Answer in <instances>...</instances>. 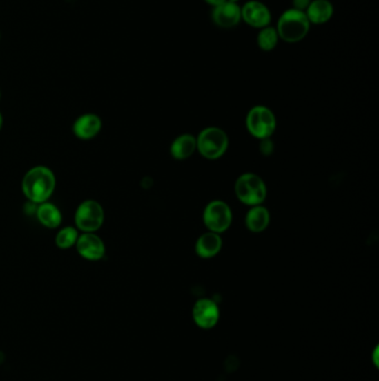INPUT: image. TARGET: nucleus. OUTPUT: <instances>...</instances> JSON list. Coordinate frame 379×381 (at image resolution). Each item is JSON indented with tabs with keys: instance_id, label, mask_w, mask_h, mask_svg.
Wrapping results in <instances>:
<instances>
[{
	"instance_id": "1",
	"label": "nucleus",
	"mask_w": 379,
	"mask_h": 381,
	"mask_svg": "<svg viewBox=\"0 0 379 381\" xmlns=\"http://www.w3.org/2000/svg\"><path fill=\"white\" fill-rule=\"evenodd\" d=\"M23 192L32 203L40 204L50 198L56 189V178L52 169L35 167L23 178Z\"/></svg>"
},
{
	"instance_id": "2",
	"label": "nucleus",
	"mask_w": 379,
	"mask_h": 381,
	"mask_svg": "<svg viewBox=\"0 0 379 381\" xmlns=\"http://www.w3.org/2000/svg\"><path fill=\"white\" fill-rule=\"evenodd\" d=\"M311 29V23L305 12L297 9H288L282 12L276 30L278 36L288 44L298 43L307 36Z\"/></svg>"
},
{
	"instance_id": "3",
	"label": "nucleus",
	"mask_w": 379,
	"mask_h": 381,
	"mask_svg": "<svg viewBox=\"0 0 379 381\" xmlns=\"http://www.w3.org/2000/svg\"><path fill=\"white\" fill-rule=\"evenodd\" d=\"M235 194L242 203L255 207L266 200L267 187L260 175L255 173H244L235 183Z\"/></svg>"
},
{
	"instance_id": "4",
	"label": "nucleus",
	"mask_w": 379,
	"mask_h": 381,
	"mask_svg": "<svg viewBox=\"0 0 379 381\" xmlns=\"http://www.w3.org/2000/svg\"><path fill=\"white\" fill-rule=\"evenodd\" d=\"M197 151L205 158L217 160L229 149V135L220 127H211L203 129L196 138Z\"/></svg>"
},
{
	"instance_id": "5",
	"label": "nucleus",
	"mask_w": 379,
	"mask_h": 381,
	"mask_svg": "<svg viewBox=\"0 0 379 381\" xmlns=\"http://www.w3.org/2000/svg\"><path fill=\"white\" fill-rule=\"evenodd\" d=\"M276 116L269 107L258 105L253 107L246 118V127L251 135L258 140L271 138L276 129Z\"/></svg>"
},
{
	"instance_id": "6",
	"label": "nucleus",
	"mask_w": 379,
	"mask_h": 381,
	"mask_svg": "<svg viewBox=\"0 0 379 381\" xmlns=\"http://www.w3.org/2000/svg\"><path fill=\"white\" fill-rule=\"evenodd\" d=\"M105 219L104 209L97 201L86 200L75 213L76 227L84 233H95L101 227Z\"/></svg>"
},
{
	"instance_id": "7",
	"label": "nucleus",
	"mask_w": 379,
	"mask_h": 381,
	"mask_svg": "<svg viewBox=\"0 0 379 381\" xmlns=\"http://www.w3.org/2000/svg\"><path fill=\"white\" fill-rule=\"evenodd\" d=\"M203 220L208 231L220 234L231 227L233 212L229 204L224 201H211L204 210Z\"/></svg>"
},
{
	"instance_id": "8",
	"label": "nucleus",
	"mask_w": 379,
	"mask_h": 381,
	"mask_svg": "<svg viewBox=\"0 0 379 381\" xmlns=\"http://www.w3.org/2000/svg\"><path fill=\"white\" fill-rule=\"evenodd\" d=\"M220 308L211 299H200L193 308V319L195 324L202 329L214 328L220 320Z\"/></svg>"
},
{
	"instance_id": "9",
	"label": "nucleus",
	"mask_w": 379,
	"mask_h": 381,
	"mask_svg": "<svg viewBox=\"0 0 379 381\" xmlns=\"http://www.w3.org/2000/svg\"><path fill=\"white\" fill-rule=\"evenodd\" d=\"M242 19L253 28H265L271 25V10L260 1L251 0L242 8Z\"/></svg>"
},
{
	"instance_id": "10",
	"label": "nucleus",
	"mask_w": 379,
	"mask_h": 381,
	"mask_svg": "<svg viewBox=\"0 0 379 381\" xmlns=\"http://www.w3.org/2000/svg\"><path fill=\"white\" fill-rule=\"evenodd\" d=\"M76 249L80 257L86 260L98 261L105 255V244L95 233H83L79 235Z\"/></svg>"
},
{
	"instance_id": "11",
	"label": "nucleus",
	"mask_w": 379,
	"mask_h": 381,
	"mask_svg": "<svg viewBox=\"0 0 379 381\" xmlns=\"http://www.w3.org/2000/svg\"><path fill=\"white\" fill-rule=\"evenodd\" d=\"M211 18L220 28H233L242 20V8L237 3L225 1L213 9Z\"/></svg>"
},
{
	"instance_id": "12",
	"label": "nucleus",
	"mask_w": 379,
	"mask_h": 381,
	"mask_svg": "<svg viewBox=\"0 0 379 381\" xmlns=\"http://www.w3.org/2000/svg\"><path fill=\"white\" fill-rule=\"evenodd\" d=\"M103 127L101 120L96 114H84L75 120L72 132L80 140H92L99 134Z\"/></svg>"
},
{
	"instance_id": "13",
	"label": "nucleus",
	"mask_w": 379,
	"mask_h": 381,
	"mask_svg": "<svg viewBox=\"0 0 379 381\" xmlns=\"http://www.w3.org/2000/svg\"><path fill=\"white\" fill-rule=\"evenodd\" d=\"M222 248V239L218 233H204L197 239L195 244V251L202 259H211L220 252Z\"/></svg>"
},
{
	"instance_id": "14",
	"label": "nucleus",
	"mask_w": 379,
	"mask_h": 381,
	"mask_svg": "<svg viewBox=\"0 0 379 381\" xmlns=\"http://www.w3.org/2000/svg\"><path fill=\"white\" fill-rule=\"evenodd\" d=\"M269 222H271L269 211L265 207H262V204L251 207L246 214V227L251 232L260 233L265 231L269 227Z\"/></svg>"
},
{
	"instance_id": "15",
	"label": "nucleus",
	"mask_w": 379,
	"mask_h": 381,
	"mask_svg": "<svg viewBox=\"0 0 379 381\" xmlns=\"http://www.w3.org/2000/svg\"><path fill=\"white\" fill-rule=\"evenodd\" d=\"M197 149L194 135L182 134L177 136L171 145V155L175 160H184L191 158Z\"/></svg>"
},
{
	"instance_id": "16",
	"label": "nucleus",
	"mask_w": 379,
	"mask_h": 381,
	"mask_svg": "<svg viewBox=\"0 0 379 381\" xmlns=\"http://www.w3.org/2000/svg\"><path fill=\"white\" fill-rule=\"evenodd\" d=\"M305 14L309 23L322 25L333 17V7L329 0H311Z\"/></svg>"
},
{
	"instance_id": "17",
	"label": "nucleus",
	"mask_w": 379,
	"mask_h": 381,
	"mask_svg": "<svg viewBox=\"0 0 379 381\" xmlns=\"http://www.w3.org/2000/svg\"><path fill=\"white\" fill-rule=\"evenodd\" d=\"M37 219L43 227H48V229H56L61 224L63 215L55 204L47 201V202L39 204L37 209Z\"/></svg>"
},
{
	"instance_id": "18",
	"label": "nucleus",
	"mask_w": 379,
	"mask_h": 381,
	"mask_svg": "<svg viewBox=\"0 0 379 381\" xmlns=\"http://www.w3.org/2000/svg\"><path fill=\"white\" fill-rule=\"evenodd\" d=\"M280 40V36L274 27L267 26L260 29V34L257 36V44L264 52H271L276 48Z\"/></svg>"
},
{
	"instance_id": "19",
	"label": "nucleus",
	"mask_w": 379,
	"mask_h": 381,
	"mask_svg": "<svg viewBox=\"0 0 379 381\" xmlns=\"http://www.w3.org/2000/svg\"><path fill=\"white\" fill-rule=\"evenodd\" d=\"M78 238H79V234H78L77 229L72 227H63L56 235V245L59 249H70L76 245Z\"/></svg>"
},
{
	"instance_id": "20",
	"label": "nucleus",
	"mask_w": 379,
	"mask_h": 381,
	"mask_svg": "<svg viewBox=\"0 0 379 381\" xmlns=\"http://www.w3.org/2000/svg\"><path fill=\"white\" fill-rule=\"evenodd\" d=\"M262 153L264 155H269L273 152L274 149V144L271 143V140L269 138H265V140H262Z\"/></svg>"
},
{
	"instance_id": "21",
	"label": "nucleus",
	"mask_w": 379,
	"mask_h": 381,
	"mask_svg": "<svg viewBox=\"0 0 379 381\" xmlns=\"http://www.w3.org/2000/svg\"><path fill=\"white\" fill-rule=\"evenodd\" d=\"M311 3V0H293V6H294V9L305 12Z\"/></svg>"
},
{
	"instance_id": "22",
	"label": "nucleus",
	"mask_w": 379,
	"mask_h": 381,
	"mask_svg": "<svg viewBox=\"0 0 379 381\" xmlns=\"http://www.w3.org/2000/svg\"><path fill=\"white\" fill-rule=\"evenodd\" d=\"M205 1L215 8V7L220 6V5L225 3L227 0H205Z\"/></svg>"
},
{
	"instance_id": "23",
	"label": "nucleus",
	"mask_w": 379,
	"mask_h": 381,
	"mask_svg": "<svg viewBox=\"0 0 379 381\" xmlns=\"http://www.w3.org/2000/svg\"><path fill=\"white\" fill-rule=\"evenodd\" d=\"M373 364H375V366H376V367H378V360H377V358H378V347H376V349H375V351H373Z\"/></svg>"
},
{
	"instance_id": "24",
	"label": "nucleus",
	"mask_w": 379,
	"mask_h": 381,
	"mask_svg": "<svg viewBox=\"0 0 379 381\" xmlns=\"http://www.w3.org/2000/svg\"><path fill=\"white\" fill-rule=\"evenodd\" d=\"M3 115H1V113H0V131H1V129H3Z\"/></svg>"
},
{
	"instance_id": "25",
	"label": "nucleus",
	"mask_w": 379,
	"mask_h": 381,
	"mask_svg": "<svg viewBox=\"0 0 379 381\" xmlns=\"http://www.w3.org/2000/svg\"><path fill=\"white\" fill-rule=\"evenodd\" d=\"M227 1H229V3H238V1H240V0H227Z\"/></svg>"
},
{
	"instance_id": "26",
	"label": "nucleus",
	"mask_w": 379,
	"mask_h": 381,
	"mask_svg": "<svg viewBox=\"0 0 379 381\" xmlns=\"http://www.w3.org/2000/svg\"><path fill=\"white\" fill-rule=\"evenodd\" d=\"M0 98H1V92H0Z\"/></svg>"
}]
</instances>
